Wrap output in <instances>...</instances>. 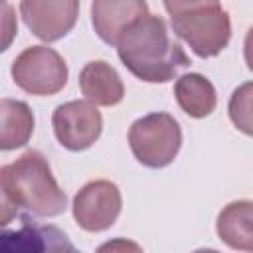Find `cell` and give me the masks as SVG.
<instances>
[{"label": "cell", "mask_w": 253, "mask_h": 253, "mask_svg": "<svg viewBox=\"0 0 253 253\" xmlns=\"http://www.w3.org/2000/svg\"><path fill=\"white\" fill-rule=\"evenodd\" d=\"M117 53L123 65L146 83H166L180 67L190 65V57L168 34L160 16L146 14L130 24L117 42Z\"/></svg>", "instance_id": "6da1fadb"}, {"label": "cell", "mask_w": 253, "mask_h": 253, "mask_svg": "<svg viewBox=\"0 0 253 253\" xmlns=\"http://www.w3.org/2000/svg\"><path fill=\"white\" fill-rule=\"evenodd\" d=\"M0 172L18 208L40 217H55L65 211L67 196L53 178L49 162L42 152L28 150L14 162L2 166Z\"/></svg>", "instance_id": "7a4b0ae2"}, {"label": "cell", "mask_w": 253, "mask_h": 253, "mask_svg": "<svg viewBox=\"0 0 253 253\" xmlns=\"http://www.w3.org/2000/svg\"><path fill=\"white\" fill-rule=\"evenodd\" d=\"M128 146L146 168H164L174 162L182 146V128L168 113H150L128 128Z\"/></svg>", "instance_id": "3957f363"}, {"label": "cell", "mask_w": 253, "mask_h": 253, "mask_svg": "<svg viewBox=\"0 0 253 253\" xmlns=\"http://www.w3.org/2000/svg\"><path fill=\"white\" fill-rule=\"evenodd\" d=\"M170 22L174 34L200 57H215L231 40V20L219 4L170 16Z\"/></svg>", "instance_id": "277c9868"}, {"label": "cell", "mask_w": 253, "mask_h": 253, "mask_svg": "<svg viewBox=\"0 0 253 253\" xmlns=\"http://www.w3.org/2000/svg\"><path fill=\"white\" fill-rule=\"evenodd\" d=\"M12 79L14 83L38 97H49L59 93L67 83V63L63 57L47 47V45H32L26 47L12 63Z\"/></svg>", "instance_id": "5b68a950"}, {"label": "cell", "mask_w": 253, "mask_h": 253, "mask_svg": "<svg viewBox=\"0 0 253 253\" xmlns=\"http://www.w3.org/2000/svg\"><path fill=\"white\" fill-rule=\"evenodd\" d=\"M123 208L121 190L111 180L87 182L73 198L71 211L75 223L91 233L109 229Z\"/></svg>", "instance_id": "8992f818"}, {"label": "cell", "mask_w": 253, "mask_h": 253, "mask_svg": "<svg viewBox=\"0 0 253 253\" xmlns=\"http://www.w3.org/2000/svg\"><path fill=\"white\" fill-rule=\"evenodd\" d=\"M51 125L57 142L71 152L87 150L103 132V117L91 101H67L59 105L51 115Z\"/></svg>", "instance_id": "52a82bcc"}, {"label": "cell", "mask_w": 253, "mask_h": 253, "mask_svg": "<svg viewBox=\"0 0 253 253\" xmlns=\"http://www.w3.org/2000/svg\"><path fill=\"white\" fill-rule=\"evenodd\" d=\"M20 16L28 30L42 42L67 36L79 16V0H22Z\"/></svg>", "instance_id": "ba28073f"}, {"label": "cell", "mask_w": 253, "mask_h": 253, "mask_svg": "<svg viewBox=\"0 0 253 253\" xmlns=\"http://www.w3.org/2000/svg\"><path fill=\"white\" fill-rule=\"evenodd\" d=\"M146 14V0H93L91 4L93 28L109 45H117L121 34Z\"/></svg>", "instance_id": "9c48e42d"}, {"label": "cell", "mask_w": 253, "mask_h": 253, "mask_svg": "<svg viewBox=\"0 0 253 253\" xmlns=\"http://www.w3.org/2000/svg\"><path fill=\"white\" fill-rule=\"evenodd\" d=\"M79 89L87 101L101 107H113L123 101L125 85L121 75L107 61H89L79 73Z\"/></svg>", "instance_id": "30bf717a"}, {"label": "cell", "mask_w": 253, "mask_h": 253, "mask_svg": "<svg viewBox=\"0 0 253 253\" xmlns=\"http://www.w3.org/2000/svg\"><path fill=\"white\" fill-rule=\"evenodd\" d=\"M253 204L249 200H237L227 204L215 221L219 239L231 249L251 251L253 249Z\"/></svg>", "instance_id": "8fae6325"}, {"label": "cell", "mask_w": 253, "mask_h": 253, "mask_svg": "<svg viewBox=\"0 0 253 253\" xmlns=\"http://www.w3.org/2000/svg\"><path fill=\"white\" fill-rule=\"evenodd\" d=\"M174 97L180 109L192 119L210 117L217 105V93L210 79L200 73H184L174 83Z\"/></svg>", "instance_id": "7c38bea8"}, {"label": "cell", "mask_w": 253, "mask_h": 253, "mask_svg": "<svg viewBox=\"0 0 253 253\" xmlns=\"http://www.w3.org/2000/svg\"><path fill=\"white\" fill-rule=\"evenodd\" d=\"M34 134V113L28 103L0 99V150H16Z\"/></svg>", "instance_id": "4fadbf2b"}, {"label": "cell", "mask_w": 253, "mask_h": 253, "mask_svg": "<svg viewBox=\"0 0 253 253\" xmlns=\"http://www.w3.org/2000/svg\"><path fill=\"white\" fill-rule=\"evenodd\" d=\"M229 119L239 130H243L245 134H251V83L249 81L233 91L229 101Z\"/></svg>", "instance_id": "5bb4252c"}, {"label": "cell", "mask_w": 253, "mask_h": 253, "mask_svg": "<svg viewBox=\"0 0 253 253\" xmlns=\"http://www.w3.org/2000/svg\"><path fill=\"white\" fill-rule=\"evenodd\" d=\"M18 34V18L12 4L0 0V53L6 51Z\"/></svg>", "instance_id": "9a60e30c"}, {"label": "cell", "mask_w": 253, "mask_h": 253, "mask_svg": "<svg viewBox=\"0 0 253 253\" xmlns=\"http://www.w3.org/2000/svg\"><path fill=\"white\" fill-rule=\"evenodd\" d=\"M164 8L170 16H180L186 12H194L200 8H208V6H217L219 0H162Z\"/></svg>", "instance_id": "2e32d148"}, {"label": "cell", "mask_w": 253, "mask_h": 253, "mask_svg": "<svg viewBox=\"0 0 253 253\" xmlns=\"http://www.w3.org/2000/svg\"><path fill=\"white\" fill-rule=\"evenodd\" d=\"M18 213V206L12 200V196L6 190V184L2 180V172H0V227L8 225Z\"/></svg>", "instance_id": "e0dca14e"}]
</instances>
